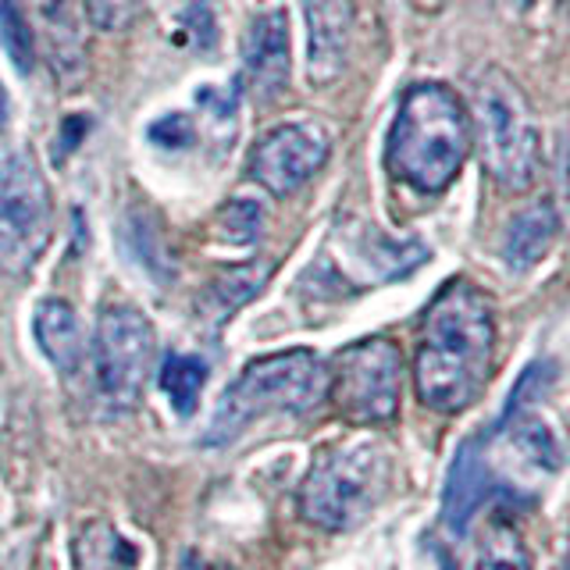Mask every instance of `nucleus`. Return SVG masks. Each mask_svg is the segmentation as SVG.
<instances>
[{
    "label": "nucleus",
    "instance_id": "nucleus-21",
    "mask_svg": "<svg viewBox=\"0 0 570 570\" xmlns=\"http://www.w3.org/2000/svg\"><path fill=\"white\" fill-rule=\"evenodd\" d=\"M552 379H557V367H552V361H534L521 379H517L510 400H507V410L503 417H499V428H503L510 417H517L521 410H531L534 403H539L546 396V389L552 385Z\"/></svg>",
    "mask_w": 570,
    "mask_h": 570
},
{
    "label": "nucleus",
    "instance_id": "nucleus-6",
    "mask_svg": "<svg viewBox=\"0 0 570 570\" xmlns=\"http://www.w3.org/2000/svg\"><path fill=\"white\" fill-rule=\"evenodd\" d=\"M403 353L392 338H364L328 367V400L353 424H389L400 414Z\"/></svg>",
    "mask_w": 570,
    "mask_h": 570
},
{
    "label": "nucleus",
    "instance_id": "nucleus-27",
    "mask_svg": "<svg viewBox=\"0 0 570 570\" xmlns=\"http://www.w3.org/2000/svg\"><path fill=\"white\" fill-rule=\"evenodd\" d=\"M557 193H560V218L570 225V129L560 136V154H557Z\"/></svg>",
    "mask_w": 570,
    "mask_h": 570
},
{
    "label": "nucleus",
    "instance_id": "nucleus-32",
    "mask_svg": "<svg viewBox=\"0 0 570 570\" xmlns=\"http://www.w3.org/2000/svg\"><path fill=\"white\" fill-rule=\"evenodd\" d=\"M521 4H524V8H531V4H534V0H521Z\"/></svg>",
    "mask_w": 570,
    "mask_h": 570
},
{
    "label": "nucleus",
    "instance_id": "nucleus-20",
    "mask_svg": "<svg viewBox=\"0 0 570 570\" xmlns=\"http://www.w3.org/2000/svg\"><path fill=\"white\" fill-rule=\"evenodd\" d=\"M121 243H132V257L147 267L154 278L171 275V257L165 254V239L157 236V222L142 210H129L121 225Z\"/></svg>",
    "mask_w": 570,
    "mask_h": 570
},
{
    "label": "nucleus",
    "instance_id": "nucleus-22",
    "mask_svg": "<svg viewBox=\"0 0 570 570\" xmlns=\"http://www.w3.org/2000/svg\"><path fill=\"white\" fill-rule=\"evenodd\" d=\"M0 40H4L11 61L29 76L36 53H32V32L26 26L22 11H18V0H0Z\"/></svg>",
    "mask_w": 570,
    "mask_h": 570
},
{
    "label": "nucleus",
    "instance_id": "nucleus-29",
    "mask_svg": "<svg viewBox=\"0 0 570 570\" xmlns=\"http://www.w3.org/2000/svg\"><path fill=\"white\" fill-rule=\"evenodd\" d=\"M200 104L207 107V111H214V115H218V118H228L232 111H236V97H214V89L210 86H204L200 89Z\"/></svg>",
    "mask_w": 570,
    "mask_h": 570
},
{
    "label": "nucleus",
    "instance_id": "nucleus-5",
    "mask_svg": "<svg viewBox=\"0 0 570 570\" xmlns=\"http://www.w3.org/2000/svg\"><path fill=\"white\" fill-rule=\"evenodd\" d=\"M471 104H474L478 150L489 175L495 178V186L507 193L531 189L534 178H539L542 139L521 89L507 76H499V71H485L474 82Z\"/></svg>",
    "mask_w": 570,
    "mask_h": 570
},
{
    "label": "nucleus",
    "instance_id": "nucleus-14",
    "mask_svg": "<svg viewBox=\"0 0 570 570\" xmlns=\"http://www.w3.org/2000/svg\"><path fill=\"white\" fill-rule=\"evenodd\" d=\"M557 232H560V214L552 204H531L528 210L517 214L503 239V261L510 272H528V267L539 264L549 254Z\"/></svg>",
    "mask_w": 570,
    "mask_h": 570
},
{
    "label": "nucleus",
    "instance_id": "nucleus-18",
    "mask_svg": "<svg viewBox=\"0 0 570 570\" xmlns=\"http://www.w3.org/2000/svg\"><path fill=\"white\" fill-rule=\"evenodd\" d=\"M474 570H531V557H528L521 531L510 521H503V517H495L485 531V539H481Z\"/></svg>",
    "mask_w": 570,
    "mask_h": 570
},
{
    "label": "nucleus",
    "instance_id": "nucleus-8",
    "mask_svg": "<svg viewBox=\"0 0 570 570\" xmlns=\"http://www.w3.org/2000/svg\"><path fill=\"white\" fill-rule=\"evenodd\" d=\"M50 243V189L29 150L0 160V272L26 275Z\"/></svg>",
    "mask_w": 570,
    "mask_h": 570
},
{
    "label": "nucleus",
    "instance_id": "nucleus-9",
    "mask_svg": "<svg viewBox=\"0 0 570 570\" xmlns=\"http://www.w3.org/2000/svg\"><path fill=\"white\" fill-rule=\"evenodd\" d=\"M332 136L314 121H289L267 132L249 154V175L275 196H293L325 168Z\"/></svg>",
    "mask_w": 570,
    "mask_h": 570
},
{
    "label": "nucleus",
    "instance_id": "nucleus-28",
    "mask_svg": "<svg viewBox=\"0 0 570 570\" xmlns=\"http://www.w3.org/2000/svg\"><path fill=\"white\" fill-rule=\"evenodd\" d=\"M86 129H89V118L86 115L65 118V129H61V139H58V157H65L71 147H79V139H82Z\"/></svg>",
    "mask_w": 570,
    "mask_h": 570
},
{
    "label": "nucleus",
    "instance_id": "nucleus-17",
    "mask_svg": "<svg viewBox=\"0 0 570 570\" xmlns=\"http://www.w3.org/2000/svg\"><path fill=\"white\" fill-rule=\"evenodd\" d=\"M207 385V364L196 361V356H183V353H168L160 361V389L171 400L175 414H196V403H200V392Z\"/></svg>",
    "mask_w": 570,
    "mask_h": 570
},
{
    "label": "nucleus",
    "instance_id": "nucleus-16",
    "mask_svg": "<svg viewBox=\"0 0 570 570\" xmlns=\"http://www.w3.org/2000/svg\"><path fill=\"white\" fill-rule=\"evenodd\" d=\"M136 549L111 524H89L76 542V570H132Z\"/></svg>",
    "mask_w": 570,
    "mask_h": 570
},
{
    "label": "nucleus",
    "instance_id": "nucleus-12",
    "mask_svg": "<svg viewBox=\"0 0 570 570\" xmlns=\"http://www.w3.org/2000/svg\"><path fill=\"white\" fill-rule=\"evenodd\" d=\"M489 492V468L485 453H481L478 439L460 442V450L450 463V478L442 489V521L453 534H463L468 524L474 521V513L481 507V499Z\"/></svg>",
    "mask_w": 570,
    "mask_h": 570
},
{
    "label": "nucleus",
    "instance_id": "nucleus-19",
    "mask_svg": "<svg viewBox=\"0 0 570 570\" xmlns=\"http://www.w3.org/2000/svg\"><path fill=\"white\" fill-rule=\"evenodd\" d=\"M503 428H510L517 450H521L534 463V468H542V471H557L560 468V460H563L560 442H557L552 428L542 417H534V414H528V410H521V414L510 417Z\"/></svg>",
    "mask_w": 570,
    "mask_h": 570
},
{
    "label": "nucleus",
    "instance_id": "nucleus-11",
    "mask_svg": "<svg viewBox=\"0 0 570 570\" xmlns=\"http://www.w3.org/2000/svg\"><path fill=\"white\" fill-rule=\"evenodd\" d=\"M303 14H307V76L317 86H328L346 68L353 0H303Z\"/></svg>",
    "mask_w": 570,
    "mask_h": 570
},
{
    "label": "nucleus",
    "instance_id": "nucleus-30",
    "mask_svg": "<svg viewBox=\"0 0 570 570\" xmlns=\"http://www.w3.org/2000/svg\"><path fill=\"white\" fill-rule=\"evenodd\" d=\"M178 570H232V567L222 563V560H207V557H200V552H186L183 563H178Z\"/></svg>",
    "mask_w": 570,
    "mask_h": 570
},
{
    "label": "nucleus",
    "instance_id": "nucleus-7",
    "mask_svg": "<svg viewBox=\"0 0 570 570\" xmlns=\"http://www.w3.org/2000/svg\"><path fill=\"white\" fill-rule=\"evenodd\" d=\"M157 356V338L147 314L136 307H107L97 317L94 335V379H97V400L125 414L132 410L142 385H147Z\"/></svg>",
    "mask_w": 570,
    "mask_h": 570
},
{
    "label": "nucleus",
    "instance_id": "nucleus-1",
    "mask_svg": "<svg viewBox=\"0 0 570 570\" xmlns=\"http://www.w3.org/2000/svg\"><path fill=\"white\" fill-rule=\"evenodd\" d=\"M495 317L489 296L471 282H450L424 314L414 385L417 400L439 414L468 410L492 374Z\"/></svg>",
    "mask_w": 570,
    "mask_h": 570
},
{
    "label": "nucleus",
    "instance_id": "nucleus-23",
    "mask_svg": "<svg viewBox=\"0 0 570 570\" xmlns=\"http://www.w3.org/2000/svg\"><path fill=\"white\" fill-rule=\"evenodd\" d=\"M218 228L228 243L246 246L261 239V207L254 200H232L218 214Z\"/></svg>",
    "mask_w": 570,
    "mask_h": 570
},
{
    "label": "nucleus",
    "instance_id": "nucleus-25",
    "mask_svg": "<svg viewBox=\"0 0 570 570\" xmlns=\"http://www.w3.org/2000/svg\"><path fill=\"white\" fill-rule=\"evenodd\" d=\"M147 136H150V142H157L160 150H186V147H193L196 129L186 115H165L150 125Z\"/></svg>",
    "mask_w": 570,
    "mask_h": 570
},
{
    "label": "nucleus",
    "instance_id": "nucleus-13",
    "mask_svg": "<svg viewBox=\"0 0 570 570\" xmlns=\"http://www.w3.org/2000/svg\"><path fill=\"white\" fill-rule=\"evenodd\" d=\"M36 343L47 353V361L61 374H76L82 364V325L79 314L65 299H43L32 317Z\"/></svg>",
    "mask_w": 570,
    "mask_h": 570
},
{
    "label": "nucleus",
    "instance_id": "nucleus-15",
    "mask_svg": "<svg viewBox=\"0 0 570 570\" xmlns=\"http://www.w3.org/2000/svg\"><path fill=\"white\" fill-rule=\"evenodd\" d=\"M267 272H272V267H267L264 261L239 264V267H228V272H222L200 296V317L207 321L210 328H222L225 321L243 307V303H249L264 289Z\"/></svg>",
    "mask_w": 570,
    "mask_h": 570
},
{
    "label": "nucleus",
    "instance_id": "nucleus-3",
    "mask_svg": "<svg viewBox=\"0 0 570 570\" xmlns=\"http://www.w3.org/2000/svg\"><path fill=\"white\" fill-rule=\"evenodd\" d=\"M328 400V364L314 350H285L249 361L214 410L204 432V445H228L246 432L261 414H311Z\"/></svg>",
    "mask_w": 570,
    "mask_h": 570
},
{
    "label": "nucleus",
    "instance_id": "nucleus-10",
    "mask_svg": "<svg viewBox=\"0 0 570 570\" xmlns=\"http://www.w3.org/2000/svg\"><path fill=\"white\" fill-rule=\"evenodd\" d=\"M289 18L285 11L254 14L243 36V65L246 82L257 94V100H278L289 86Z\"/></svg>",
    "mask_w": 570,
    "mask_h": 570
},
{
    "label": "nucleus",
    "instance_id": "nucleus-31",
    "mask_svg": "<svg viewBox=\"0 0 570 570\" xmlns=\"http://www.w3.org/2000/svg\"><path fill=\"white\" fill-rule=\"evenodd\" d=\"M8 121H11V100H8L4 82H0V136L8 132Z\"/></svg>",
    "mask_w": 570,
    "mask_h": 570
},
{
    "label": "nucleus",
    "instance_id": "nucleus-24",
    "mask_svg": "<svg viewBox=\"0 0 570 570\" xmlns=\"http://www.w3.org/2000/svg\"><path fill=\"white\" fill-rule=\"evenodd\" d=\"M82 4H86L89 26L100 29V32L129 29L142 11V0H82Z\"/></svg>",
    "mask_w": 570,
    "mask_h": 570
},
{
    "label": "nucleus",
    "instance_id": "nucleus-4",
    "mask_svg": "<svg viewBox=\"0 0 570 570\" xmlns=\"http://www.w3.org/2000/svg\"><path fill=\"white\" fill-rule=\"evenodd\" d=\"M392 463L379 442H346L325 450L299 485L303 521L325 531H353L379 510Z\"/></svg>",
    "mask_w": 570,
    "mask_h": 570
},
{
    "label": "nucleus",
    "instance_id": "nucleus-26",
    "mask_svg": "<svg viewBox=\"0 0 570 570\" xmlns=\"http://www.w3.org/2000/svg\"><path fill=\"white\" fill-rule=\"evenodd\" d=\"M186 26H189V43L196 50H210L214 40H218V29H214V18H210L207 0H196V4H189Z\"/></svg>",
    "mask_w": 570,
    "mask_h": 570
},
{
    "label": "nucleus",
    "instance_id": "nucleus-2",
    "mask_svg": "<svg viewBox=\"0 0 570 570\" xmlns=\"http://www.w3.org/2000/svg\"><path fill=\"white\" fill-rule=\"evenodd\" d=\"M471 150V121L460 97L439 82L406 89L389 129L385 165L417 193H442Z\"/></svg>",
    "mask_w": 570,
    "mask_h": 570
}]
</instances>
